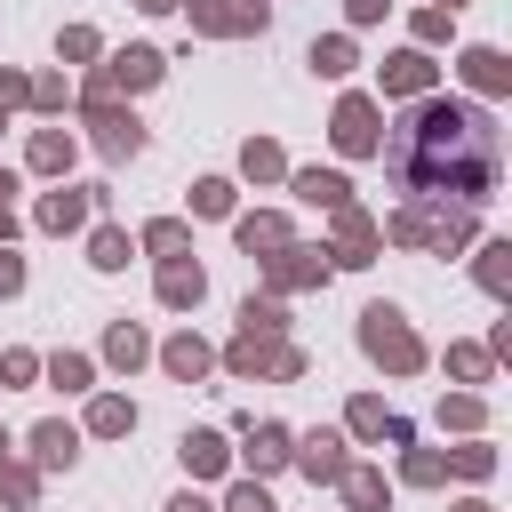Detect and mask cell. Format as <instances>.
I'll use <instances>...</instances> for the list:
<instances>
[{
  "label": "cell",
  "mask_w": 512,
  "mask_h": 512,
  "mask_svg": "<svg viewBox=\"0 0 512 512\" xmlns=\"http://www.w3.org/2000/svg\"><path fill=\"white\" fill-rule=\"evenodd\" d=\"M400 176L416 192H456V200H488L496 192V128L472 104H424L416 128L400 136Z\"/></svg>",
  "instance_id": "cell-1"
},
{
  "label": "cell",
  "mask_w": 512,
  "mask_h": 512,
  "mask_svg": "<svg viewBox=\"0 0 512 512\" xmlns=\"http://www.w3.org/2000/svg\"><path fill=\"white\" fill-rule=\"evenodd\" d=\"M360 344H368L384 368H400V376H408V368H424V344L408 336V320H400L392 304H368V312H360Z\"/></svg>",
  "instance_id": "cell-2"
},
{
  "label": "cell",
  "mask_w": 512,
  "mask_h": 512,
  "mask_svg": "<svg viewBox=\"0 0 512 512\" xmlns=\"http://www.w3.org/2000/svg\"><path fill=\"white\" fill-rule=\"evenodd\" d=\"M392 240H416V248H456V240H472V216H424V208H408V216H392Z\"/></svg>",
  "instance_id": "cell-3"
},
{
  "label": "cell",
  "mask_w": 512,
  "mask_h": 512,
  "mask_svg": "<svg viewBox=\"0 0 512 512\" xmlns=\"http://www.w3.org/2000/svg\"><path fill=\"white\" fill-rule=\"evenodd\" d=\"M336 144L344 152H376V104L368 96H344L336 104Z\"/></svg>",
  "instance_id": "cell-4"
},
{
  "label": "cell",
  "mask_w": 512,
  "mask_h": 512,
  "mask_svg": "<svg viewBox=\"0 0 512 512\" xmlns=\"http://www.w3.org/2000/svg\"><path fill=\"white\" fill-rule=\"evenodd\" d=\"M368 248H376V224L344 200V208H336V264H368Z\"/></svg>",
  "instance_id": "cell-5"
},
{
  "label": "cell",
  "mask_w": 512,
  "mask_h": 512,
  "mask_svg": "<svg viewBox=\"0 0 512 512\" xmlns=\"http://www.w3.org/2000/svg\"><path fill=\"white\" fill-rule=\"evenodd\" d=\"M464 80H472L480 96H504V80H512V64H504L496 48H464Z\"/></svg>",
  "instance_id": "cell-6"
},
{
  "label": "cell",
  "mask_w": 512,
  "mask_h": 512,
  "mask_svg": "<svg viewBox=\"0 0 512 512\" xmlns=\"http://www.w3.org/2000/svg\"><path fill=\"white\" fill-rule=\"evenodd\" d=\"M304 472H312V480H344V472H352V464H344V440H336V432H312V440H304Z\"/></svg>",
  "instance_id": "cell-7"
},
{
  "label": "cell",
  "mask_w": 512,
  "mask_h": 512,
  "mask_svg": "<svg viewBox=\"0 0 512 512\" xmlns=\"http://www.w3.org/2000/svg\"><path fill=\"white\" fill-rule=\"evenodd\" d=\"M200 24H216V32H248V24H264V0H200Z\"/></svg>",
  "instance_id": "cell-8"
},
{
  "label": "cell",
  "mask_w": 512,
  "mask_h": 512,
  "mask_svg": "<svg viewBox=\"0 0 512 512\" xmlns=\"http://www.w3.org/2000/svg\"><path fill=\"white\" fill-rule=\"evenodd\" d=\"M384 88H392V96L432 88V56H416V48H408V56H392V64H384Z\"/></svg>",
  "instance_id": "cell-9"
},
{
  "label": "cell",
  "mask_w": 512,
  "mask_h": 512,
  "mask_svg": "<svg viewBox=\"0 0 512 512\" xmlns=\"http://www.w3.org/2000/svg\"><path fill=\"white\" fill-rule=\"evenodd\" d=\"M160 72V56L152 48H128V56H112V72H104V88H144Z\"/></svg>",
  "instance_id": "cell-10"
},
{
  "label": "cell",
  "mask_w": 512,
  "mask_h": 512,
  "mask_svg": "<svg viewBox=\"0 0 512 512\" xmlns=\"http://www.w3.org/2000/svg\"><path fill=\"white\" fill-rule=\"evenodd\" d=\"M352 432H368V440H376V432H384V440H392V448H400V440H408V424H400V416H384V400H352Z\"/></svg>",
  "instance_id": "cell-11"
},
{
  "label": "cell",
  "mask_w": 512,
  "mask_h": 512,
  "mask_svg": "<svg viewBox=\"0 0 512 512\" xmlns=\"http://www.w3.org/2000/svg\"><path fill=\"white\" fill-rule=\"evenodd\" d=\"M248 464H256V472L288 464V432H280V424H248Z\"/></svg>",
  "instance_id": "cell-12"
},
{
  "label": "cell",
  "mask_w": 512,
  "mask_h": 512,
  "mask_svg": "<svg viewBox=\"0 0 512 512\" xmlns=\"http://www.w3.org/2000/svg\"><path fill=\"white\" fill-rule=\"evenodd\" d=\"M296 192L320 200V208H344V176L336 168H296Z\"/></svg>",
  "instance_id": "cell-13"
},
{
  "label": "cell",
  "mask_w": 512,
  "mask_h": 512,
  "mask_svg": "<svg viewBox=\"0 0 512 512\" xmlns=\"http://www.w3.org/2000/svg\"><path fill=\"white\" fill-rule=\"evenodd\" d=\"M96 144H104V152H136V144H144V128H136V120H120V112H96Z\"/></svg>",
  "instance_id": "cell-14"
},
{
  "label": "cell",
  "mask_w": 512,
  "mask_h": 512,
  "mask_svg": "<svg viewBox=\"0 0 512 512\" xmlns=\"http://www.w3.org/2000/svg\"><path fill=\"white\" fill-rule=\"evenodd\" d=\"M320 272H328V264H320L312 248H288V256L272 264V280H280V288H304V280H320Z\"/></svg>",
  "instance_id": "cell-15"
},
{
  "label": "cell",
  "mask_w": 512,
  "mask_h": 512,
  "mask_svg": "<svg viewBox=\"0 0 512 512\" xmlns=\"http://www.w3.org/2000/svg\"><path fill=\"white\" fill-rule=\"evenodd\" d=\"M80 216H88L80 192H48V200H40V224H48V232H64V224H80Z\"/></svg>",
  "instance_id": "cell-16"
},
{
  "label": "cell",
  "mask_w": 512,
  "mask_h": 512,
  "mask_svg": "<svg viewBox=\"0 0 512 512\" xmlns=\"http://www.w3.org/2000/svg\"><path fill=\"white\" fill-rule=\"evenodd\" d=\"M240 248H248V256H256V248H288V224H280V216H248V224H240Z\"/></svg>",
  "instance_id": "cell-17"
},
{
  "label": "cell",
  "mask_w": 512,
  "mask_h": 512,
  "mask_svg": "<svg viewBox=\"0 0 512 512\" xmlns=\"http://www.w3.org/2000/svg\"><path fill=\"white\" fill-rule=\"evenodd\" d=\"M160 296L168 304H200V264H168L160 272Z\"/></svg>",
  "instance_id": "cell-18"
},
{
  "label": "cell",
  "mask_w": 512,
  "mask_h": 512,
  "mask_svg": "<svg viewBox=\"0 0 512 512\" xmlns=\"http://www.w3.org/2000/svg\"><path fill=\"white\" fill-rule=\"evenodd\" d=\"M32 448H40V464H72V448H80V440H72V424H40V432H32Z\"/></svg>",
  "instance_id": "cell-19"
},
{
  "label": "cell",
  "mask_w": 512,
  "mask_h": 512,
  "mask_svg": "<svg viewBox=\"0 0 512 512\" xmlns=\"http://www.w3.org/2000/svg\"><path fill=\"white\" fill-rule=\"evenodd\" d=\"M184 464L192 472H224V440L216 432H184Z\"/></svg>",
  "instance_id": "cell-20"
},
{
  "label": "cell",
  "mask_w": 512,
  "mask_h": 512,
  "mask_svg": "<svg viewBox=\"0 0 512 512\" xmlns=\"http://www.w3.org/2000/svg\"><path fill=\"white\" fill-rule=\"evenodd\" d=\"M480 280L504 296V280H512V240H488V248H480Z\"/></svg>",
  "instance_id": "cell-21"
},
{
  "label": "cell",
  "mask_w": 512,
  "mask_h": 512,
  "mask_svg": "<svg viewBox=\"0 0 512 512\" xmlns=\"http://www.w3.org/2000/svg\"><path fill=\"white\" fill-rule=\"evenodd\" d=\"M168 368H176V376H200V368H208V344H200V336H176V344H168Z\"/></svg>",
  "instance_id": "cell-22"
},
{
  "label": "cell",
  "mask_w": 512,
  "mask_h": 512,
  "mask_svg": "<svg viewBox=\"0 0 512 512\" xmlns=\"http://www.w3.org/2000/svg\"><path fill=\"white\" fill-rule=\"evenodd\" d=\"M88 424H96V432H128V424H136V408H128V400H96V408H88Z\"/></svg>",
  "instance_id": "cell-23"
},
{
  "label": "cell",
  "mask_w": 512,
  "mask_h": 512,
  "mask_svg": "<svg viewBox=\"0 0 512 512\" xmlns=\"http://www.w3.org/2000/svg\"><path fill=\"white\" fill-rule=\"evenodd\" d=\"M312 64L320 72H352V40H312Z\"/></svg>",
  "instance_id": "cell-24"
},
{
  "label": "cell",
  "mask_w": 512,
  "mask_h": 512,
  "mask_svg": "<svg viewBox=\"0 0 512 512\" xmlns=\"http://www.w3.org/2000/svg\"><path fill=\"white\" fill-rule=\"evenodd\" d=\"M448 368H456L464 384H480V376H488V352H480V344H456V352H448Z\"/></svg>",
  "instance_id": "cell-25"
},
{
  "label": "cell",
  "mask_w": 512,
  "mask_h": 512,
  "mask_svg": "<svg viewBox=\"0 0 512 512\" xmlns=\"http://www.w3.org/2000/svg\"><path fill=\"white\" fill-rule=\"evenodd\" d=\"M48 376H56L64 392H80V384H88V360H80V352H56V360H48Z\"/></svg>",
  "instance_id": "cell-26"
},
{
  "label": "cell",
  "mask_w": 512,
  "mask_h": 512,
  "mask_svg": "<svg viewBox=\"0 0 512 512\" xmlns=\"http://www.w3.org/2000/svg\"><path fill=\"white\" fill-rule=\"evenodd\" d=\"M344 488H352V504H360V512H376V504H384V480H376V472H344Z\"/></svg>",
  "instance_id": "cell-27"
},
{
  "label": "cell",
  "mask_w": 512,
  "mask_h": 512,
  "mask_svg": "<svg viewBox=\"0 0 512 512\" xmlns=\"http://www.w3.org/2000/svg\"><path fill=\"white\" fill-rule=\"evenodd\" d=\"M32 160H40V168H64V160H72V136H56V128H48V136L32 144Z\"/></svg>",
  "instance_id": "cell-28"
},
{
  "label": "cell",
  "mask_w": 512,
  "mask_h": 512,
  "mask_svg": "<svg viewBox=\"0 0 512 512\" xmlns=\"http://www.w3.org/2000/svg\"><path fill=\"white\" fill-rule=\"evenodd\" d=\"M192 208H200V216H224V208H232V184H216V176H208V184L192 192Z\"/></svg>",
  "instance_id": "cell-29"
},
{
  "label": "cell",
  "mask_w": 512,
  "mask_h": 512,
  "mask_svg": "<svg viewBox=\"0 0 512 512\" xmlns=\"http://www.w3.org/2000/svg\"><path fill=\"white\" fill-rule=\"evenodd\" d=\"M440 424H464V432H472V424H480V400H472V392H456V400H440Z\"/></svg>",
  "instance_id": "cell-30"
},
{
  "label": "cell",
  "mask_w": 512,
  "mask_h": 512,
  "mask_svg": "<svg viewBox=\"0 0 512 512\" xmlns=\"http://www.w3.org/2000/svg\"><path fill=\"white\" fill-rule=\"evenodd\" d=\"M448 464H456V472H472V480H488V472H496V448H456Z\"/></svg>",
  "instance_id": "cell-31"
},
{
  "label": "cell",
  "mask_w": 512,
  "mask_h": 512,
  "mask_svg": "<svg viewBox=\"0 0 512 512\" xmlns=\"http://www.w3.org/2000/svg\"><path fill=\"white\" fill-rule=\"evenodd\" d=\"M240 160H248V176H280V144H248Z\"/></svg>",
  "instance_id": "cell-32"
},
{
  "label": "cell",
  "mask_w": 512,
  "mask_h": 512,
  "mask_svg": "<svg viewBox=\"0 0 512 512\" xmlns=\"http://www.w3.org/2000/svg\"><path fill=\"white\" fill-rule=\"evenodd\" d=\"M96 264H104V272L128 264V240H120V232H96Z\"/></svg>",
  "instance_id": "cell-33"
},
{
  "label": "cell",
  "mask_w": 512,
  "mask_h": 512,
  "mask_svg": "<svg viewBox=\"0 0 512 512\" xmlns=\"http://www.w3.org/2000/svg\"><path fill=\"white\" fill-rule=\"evenodd\" d=\"M112 360H128V368H136V360H144V336H136V328H112Z\"/></svg>",
  "instance_id": "cell-34"
},
{
  "label": "cell",
  "mask_w": 512,
  "mask_h": 512,
  "mask_svg": "<svg viewBox=\"0 0 512 512\" xmlns=\"http://www.w3.org/2000/svg\"><path fill=\"white\" fill-rule=\"evenodd\" d=\"M224 512H272V496H264V488H232V504H224Z\"/></svg>",
  "instance_id": "cell-35"
},
{
  "label": "cell",
  "mask_w": 512,
  "mask_h": 512,
  "mask_svg": "<svg viewBox=\"0 0 512 512\" xmlns=\"http://www.w3.org/2000/svg\"><path fill=\"white\" fill-rule=\"evenodd\" d=\"M8 288H24V264H16L8 248H0V296H8Z\"/></svg>",
  "instance_id": "cell-36"
},
{
  "label": "cell",
  "mask_w": 512,
  "mask_h": 512,
  "mask_svg": "<svg viewBox=\"0 0 512 512\" xmlns=\"http://www.w3.org/2000/svg\"><path fill=\"white\" fill-rule=\"evenodd\" d=\"M376 8H384V0H352V24H368V16H376Z\"/></svg>",
  "instance_id": "cell-37"
},
{
  "label": "cell",
  "mask_w": 512,
  "mask_h": 512,
  "mask_svg": "<svg viewBox=\"0 0 512 512\" xmlns=\"http://www.w3.org/2000/svg\"><path fill=\"white\" fill-rule=\"evenodd\" d=\"M168 512H216V504H200V496H176V504H168Z\"/></svg>",
  "instance_id": "cell-38"
},
{
  "label": "cell",
  "mask_w": 512,
  "mask_h": 512,
  "mask_svg": "<svg viewBox=\"0 0 512 512\" xmlns=\"http://www.w3.org/2000/svg\"><path fill=\"white\" fill-rule=\"evenodd\" d=\"M456 512H488V504H456Z\"/></svg>",
  "instance_id": "cell-39"
},
{
  "label": "cell",
  "mask_w": 512,
  "mask_h": 512,
  "mask_svg": "<svg viewBox=\"0 0 512 512\" xmlns=\"http://www.w3.org/2000/svg\"><path fill=\"white\" fill-rule=\"evenodd\" d=\"M144 8H176V0H144Z\"/></svg>",
  "instance_id": "cell-40"
},
{
  "label": "cell",
  "mask_w": 512,
  "mask_h": 512,
  "mask_svg": "<svg viewBox=\"0 0 512 512\" xmlns=\"http://www.w3.org/2000/svg\"><path fill=\"white\" fill-rule=\"evenodd\" d=\"M0 464H8V432H0Z\"/></svg>",
  "instance_id": "cell-41"
},
{
  "label": "cell",
  "mask_w": 512,
  "mask_h": 512,
  "mask_svg": "<svg viewBox=\"0 0 512 512\" xmlns=\"http://www.w3.org/2000/svg\"><path fill=\"white\" fill-rule=\"evenodd\" d=\"M448 8H456V0H448Z\"/></svg>",
  "instance_id": "cell-42"
}]
</instances>
